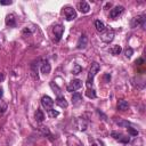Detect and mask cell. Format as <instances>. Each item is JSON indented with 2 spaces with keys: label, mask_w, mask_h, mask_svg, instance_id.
I'll return each mask as SVG.
<instances>
[{
  "label": "cell",
  "mask_w": 146,
  "mask_h": 146,
  "mask_svg": "<svg viewBox=\"0 0 146 146\" xmlns=\"http://www.w3.org/2000/svg\"><path fill=\"white\" fill-rule=\"evenodd\" d=\"M99 70H100V65L98 63L94 62L91 64L90 68H89V73H88V76H87V86H88V88H90V86H92V80H94L95 75L99 72Z\"/></svg>",
  "instance_id": "obj_1"
},
{
  "label": "cell",
  "mask_w": 146,
  "mask_h": 146,
  "mask_svg": "<svg viewBox=\"0 0 146 146\" xmlns=\"http://www.w3.org/2000/svg\"><path fill=\"white\" fill-rule=\"evenodd\" d=\"M130 26L132 29L139 27V26H145V15H138L133 17L130 22Z\"/></svg>",
  "instance_id": "obj_2"
},
{
  "label": "cell",
  "mask_w": 146,
  "mask_h": 146,
  "mask_svg": "<svg viewBox=\"0 0 146 146\" xmlns=\"http://www.w3.org/2000/svg\"><path fill=\"white\" fill-rule=\"evenodd\" d=\"M41 105H42V107L46 108V111L48 112V111L52 110L54 100H52L51 97H49V96H47V95H46V96H42V97H41Z\"/></svg>",
  "instance_id": "obj_3"
},
{
  "label": "cell",
  "mask_w": 146,
  "mask_h": 146,
  "mask_svg": "<svg viewBox=\"0 0 146 146\" xmlns=\"http://www.w3.org/2000/svg\"><path fill=\"white\" fill-rule=\"evenodd\" d=\"M52 32H54V35H55V41L58 42L62 36H63V33H64V26L62 24H57L52 27Z\"/></svg>",
  "instance_id": "obj_4"
},
{
  "label": "cell",
  "mask_w": 146,
  "mask_h": 146,
  "mask_svg": "<svg viewBox=\"0 0 146 146\" xmlns=\"http://www.w3.org/2000/svg\"><path fill=\"white\" fill-rule=\"evenodd\" d=\"M81 87H82V81L79 80V79H75V80H72V81L70 82V84L67 86V91H70V92L76 91V90H79Z\"/></svg>",
  "instance_id": "obj_5"
},
{
  "label": "cell",
  "mask_w": 146,
  "mask_h": 146,
  "mask_svg": "<svg viewBox=\"0 0 146 146\" xmlns=\"http://www.w3.org/2000/svg\"><path fill=\"white\" fill-rule=\"evenodd\" d=\"M64 14H65V18L67 21H73V19L76 18V11L72 7H66L64 9Z\"/></svg>",
  "instance_id": "obj_6"
},
{
  "label": "cell",
  "mask_w": 146,
  "mask_h": 146,
  "mask_svg": "<svg viewBox=\"0 0 146 146\" xmlns=\"http://www.w3.org/2000/svg\"><path fill=\"white\" fill-rule=\"evenodd\" d=\"M114 39V31L113 30H105L102 34V40L106 43H110Z\"/></svg>",
  "instance_id": "obj_7"
},
{
  "label": "cell",
  "mask_w": 146,
  "mask_h": 146,
  "mask_svg": "<svg viewBox=\"0 0 146 146\" xmlns=\"http://www.w3.org/2000/svg\"><path fill=\"white\" fill-rule=\"evenodd\" d=\"M111 135H112V137H113L114 139H116V140H119V141H121V143H124V144H127V143H129V141H130V138H129L128 136H124V135H122L121 132H116V131H113Z\"/></svg>",
  "instance_id": "obj_8"
},
{
  "label": "cell",
  "mask_w": 146,
  "mask_h": 146,
  "mask_svg": "<svg viewBox=\"0 0 146 146\" xmlns=\"http://www.w3.org/2000/svg\"><path fill=\"white\" fill-rule=\"evenodd\" d=\"M123 10H124V8L122 7V6H115L113 9H111V11H110V16H111V18H116V17H119L122 13H123Z\"/></svg>",
  "instance_id": "obj_9"
},
{
  "label": "cell",
  "mask_w": 146,
  "mask_h": 146,
  "mask_svg": "<svg viewBox=\"0 0 146 146\" xmlns=\"http://www.w3.org/2000/svg\"><path fill=\"white\" fill-rule=\"evenodd\" d=\"M87 44H88V38H87L86 34H82V35L79 38V40H78L76 48H78V49H84V48L87 47Z\"/></svg>",
  "instance_id": "obj_10"
},
{
  "label": "cell",
  "mask_w": 146,
  "mask_h": 146,
  "mask_svg": "<svg viewBox=\"0 0 146 146\" xmlns=\"http://www.w3.org/2000/svg\"><path fill=\"white\" fill-rule=\"evenodd\" d=\"M55 102H56V104H57L59 107H62V108H66V107L68 106L67 100H66V99H65V97H64V96H62V95H58Z\"/></svg>",
  "instance_id": "obj_11"
},
{
  "label": "cell",
  "mask_w": 146,
  "mask_h": 146,
  "mask_svg": "<svg viewBox=\"0 0 146 146\" xmlns=\"http://www.w3.org/2000/svg\"><path fill=\"white\" fill-rule=\"evenodd\" d=\"M79 10H80L82 14H87V13H89V10H90V6H89V3L86 2V1L79 2Z\"/></svg>",
  "instance_id": "obj_12"
},
{
  "label": "cell",
  "mask_w": 146,
  "mask_h": 146,
  "mask_svg": "<svg viewBox=\"0 0 146 146\" xmlns=\"http://www.w3.org/2000/svg\"><path fill=\"white\" fill-rule=\"evenodd\" d=\"M50 71H51V66H50L49 62L48 60H44L42 63V65H41V73H43L44 75H47V74L50 73Z\"/></svg>",
  "instance_id": "obj_13"
},
{
  "label": "cell",
  "mask_w": 146,
  "mask_h": 146,
  "mask_svg": "<svg viewBox=\"0 0 146 146\" xmlns=\"http://www.w3.org/2000/svg\"><path fill=\"white\" fill-rule=\"evenodd\" d=\"M6 24L8 26H10V27H15L16 26V19H15V16L13 14L7 15V17H6Z\"/></svg>",
  "instance_id": "obj_14"
},
{
  "label": "cell",
  "mask_w": 146,
  "mask_h": 146,
  "mask_svg": "<svg viewBox=\"0 0 146 146\" xmlns=\"http://www.w3.org/2000/svg\"><path fill=\"white\" fill-rule=\"evenodd\" d=\"M81 102H82V96H81V94L74 92L73 96H72V103H73L74 105H79Z\"/></svg>",
  "instance_id": "obj_15"
},
{
  "label": "cell",
  "mask_w": 146,
  "mask_h": 146,
  "mask_svg": "<svg viewBox=\"0 0 146 146\" xmlns=\"http://www.w3.org/2000/svg\"><path fill=\"white\" fill-rule=\"evenodd\" d=\"M128 107H129V104H128L127 100L120 99V100L117 102V108H119L120 111H125V110H128Z\"/></svg>",
  "instance_id": "obj_16"
},
{
  "label": "cell",
  "mask_w": 146,
  "mask_h": 146,
  "mask_svg": "<svg viewBox=\"0 0 146 146\" xmlns=\"http://www.w3.org/2000/svg\"><path fill=\"white\" fill-rule=\"evenodd\" d=\"M95 26H96V30H97L98 32H102V33L106 30L105 24H104L102 21H95Z\"/></svg>",
  "instance_id": "obj_17"
},
{
  "label": "cell",
  "mask_w": 146,
  "mask_h": 146,
  "mask_svg": "<svg viewBox=\"0 0 146 146\" xmlns=\"http://www.w3.org/2000/svg\"><path fill=\"white\" fill-rule=\"evenodd\" d=\"M112 55H119L121 51H122V48L119 46V44H115V46H113V47H111L110 48V50H108Z\"/></svg>",
  "instance_id": "obj_18"
},
{
  "label": "cell",
  "mask_w": 146,
  "mask_h": 146,
  "mask_svg": "<svg viewBox=\"0 0 146 146\" xmlns=\"http://www.w3.org/2000/svg\"><path fill=\"white\" fill-rule=\"evenodd\" d=\"M35 120L38 122H42L44 120V114H43V112L41 110H36V112H35Z\"/></svg>",
  "instance_id": "obj_19"
},
{
  "label": "cell",
  "mask_w": 146,
  "mask_h": 146,
  "mask_svg": "<svg viewBox=\"0 0 146 146\" xmlns=\"http://www.w3.org/2000/svg\"><path fill=\"white\" fill-rule=\"evenodd\" d=\"M86 95H87V97H89V98H96V97H97L96 91H95L94 89H90V88H88V89H87Z\"/></svg>",
  "instance_id": "obj_20"
},
{
  "label": "cell",
  "mask_w": 146,
  "mask_h": 146,
  "mask_svg": "<svg viewBox=\"0 0 146 146\" xmlns=\"http://www.w3.org/2000/svg\"><path fill=\"white\" fill-rule=\"evenodd\" d=\"M81 71H82V67L79 65V64H74L73 65V68H72V73L73 74H79V73H81Z\"/></svg>",
  "instance_id": "obj_21"
},
{
  "label": "cell",
  "mask_w": 146,
  "mask_h": 146,
  "mask_svg": "<svg viewBox=\"0 0 146 146\" xmlns=\"http://www.w3.org/2000/svg\"><path fill=\"white\" fill-rule=\"evenodd\" d=\"M116 123L120 125V127H130V123L128 122V121H124V120H119V121H116Z\"/></svg>",
  "instance_id": "obj_22"
},
{
  "label": "cell",
  "mask_w": 146,
  "mask_h": 146,
  "mask_svg": "<svg viewBox=\"0 0 146 146\" xmlns=\"http://www.w3.org/2000/svg\"><path fill=\"white\" fill-rule=\"evenodd\" d=\"M133 54V49L132 48H130V47H128L125 50H124V55H125V57H131V55Z\"/></svg>",
  "instance_id": "obj_23"
},
{
  "label": "cell",
  "mask_w": 146,
  "mask_h": 146,
  "mask_svg": "<svg viewBox=\"0 0 146 146\" xmlns=\"http://www.w3.org/2000/svg\"><path fill=\"white\" fill-rule=\"evenodd\" d=\"M127 130H128V132H129L131 136H138V133H139L136 129H133V128H131V127H128Z\"/></svg>",
  "instance_id": "obj_24"
},
{
  "label": "cell",
  "mask_w": 146,
  "mask_h": 146,
  "mask_svg": "<svg viewBox=\"0 0 146 146\" xmlns=\"http://www.w3.org/2000/svg\"><path fill=\"white\" fill-rule=\"evenodd\" d=\"M7 110V103L2 99H0V111L1 112H5Z\"/></svg>",
  "instance_id": "obj_25"
},
{
  "label": "cell",
  "mask_w": 146,
  "mask_h": 146,
  "mask_svg": "<svg viewBox=\"0 0 146 146\" xmlns=\"http://www.w3.org/2000/svg\"><path fill=\"white\" fill-rule=\"evenodd\" d=\"M48 114H49V116H51V117H56V116L59 115V113H58L57 111H55V110H50V111H48Z\"/></svg>",
  "instance_id": "obj_26"
},
{
  "label": "cell",
  "mask_w": 146,
  "mask_h": 146,
  "mask_svg": "<svg viewBox=\"0 0 146 146\" xmlns=\"http://www.w3.org/2000/svg\"><path fill=\"white\" fill-rule=\"evenodd\" d=\"M50 87H51V89H52V90H56V92L59 95V91H60V90H59V88L56 86V83H54V81H51V82H50Z\"/></svg>",
  "instance_id": "obj_27"
},
{
  "label": "cell",
  "mask_w": 146,
  "mask_h": 146,
  "mask_svg": "<svg viewBox=\"0 0 146 146\" xmlns=\"http://www.w3.org/2000/svg\"><path fill=\"white\" fill-rule=\"evenodd\" d=\"M40 130L43 132V135H48V136H50V131H49V129H48L47 127H40Z\"/></svg>",
  "instance_id": "obj_28"
},
{
  "label": "cell",
  "mask_w": 146,
  "mask_h": 146,
  "mask_svg": "<svg viewBox=\"0 0 146 146\" xmlns=\"http://www.w3.org/2000/svg\"><path fill=\"white\" fill-rule=\"evenodd\" d=\"M11 3H13V1H10V0H1V1H0V5H2V6L11 5Z\"/></svg>",
  "instance_id": "obj_29"
},
{
  "label": "cell",
  "mask_w": 146,
  "mask_h": 146,
  "mask_svg": "<svg viewBox=\"0 0 146 146\" xmlns=\"http://www.w3.org/2000/svg\"><path fill=\"white\" fill-rule=\"evenodd\" d=\"M136 64H137V65H141V64H144V59H143V58L137 59V60H136Z\"/></svg>",
  "instance_id": "obj_30"
},
{
  "label": "cell",
  "mask_w": 146,
  "mask_h": 146,
  "mask_svg": "<svg viewBox=\"0 0 146 146\" xmlns=\"http://www.w3.org/2000/svg\"><path fill=\"white\" fill-rule=\"evenodd\" d=\"M3 79H5V74L3 73H0V82L3 81Z\"/></svg>",
  "instance_id": "obj_31"
},
{
  "label": "cell",
  "mask_w": 146,
  "mask_h": 146,
  "mask_svg": "<svg viewBox=\"0 0 146 146\" xmlns=\"http://www.w3.org/2000/svg\"><path fill=\"white\" fill-rule=\"evenodd\" d=\"M2 95H3V90L2 88H0V97H2Z\"/></svg>",
  "instance_id": "obj_32"
}]
</instances>
